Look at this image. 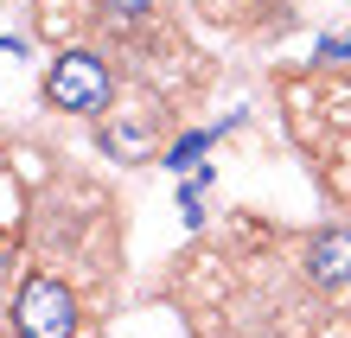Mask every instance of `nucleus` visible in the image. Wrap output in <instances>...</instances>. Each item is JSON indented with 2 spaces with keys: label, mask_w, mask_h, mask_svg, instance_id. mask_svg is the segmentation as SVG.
Returning a JSON list of instances; mask_svg holds the SVG:
<instances>
[{
  "label": "nucleus",
  "mask_w": 351,
  "mask_h": 338,
  "mask_svg": "<svg viewBox=\"0 0 351 338\" xmlns=\"http://www.w3.org/2000/svg\"><path fill=\"white\" fill-rule=\"evenodd\" d=\"M45 96L58 102V109H102V102H109V71H102V58L64 51L51 64V77H45Z\"/></svg>",
  "instance_id": "nucleus-2"
},
{
  "label": "nucleus",
  "mask_w": 351,
  "mask_h": 338,
  "mask_svg": "<svg viewBox=\"0 0 351 338\" xmlns=\"http://www.w3.org/2000/svg\"><path fill=\"white\" fill-rule=\"evenodd\" d=\"M13 332L19 338H71L77 332V300L64 281H26L13 293Z\"/></svg>",
  "instance_id": "nucleus-1"
},
{
  "label": "nucleus",
  "mask_w": 351,
  "mask_h": 338,
  "mask_svg": "<svg viewBox=\"0 0 351 338\" xmlns=\"http://www.w3.org/2000/svg\"><path fill=\"white\" fill-rule=\"evenodd\" d=\"M147 7H154V0H102V13H109V19H141Z\"/></svg>",
  "instance_id": "nucleus-4"
},
{
  "label": "nucleus",
  "mask_w": 351,
  "mask_h": 338,
  "mask_svg": "<svg viewBox=\"0 0 351 338\" xmlns=\"http://www.w3.org/2000/svg\"><path fill=\"white\" fill-rule=\"evenodd\" d=\"M306 274L319 287H345L351 281V230H319L306 249Z\"/></svg>",
  "instance_id": "nucleus-3"
}]
</instances>
